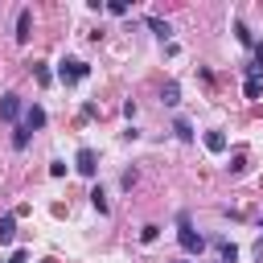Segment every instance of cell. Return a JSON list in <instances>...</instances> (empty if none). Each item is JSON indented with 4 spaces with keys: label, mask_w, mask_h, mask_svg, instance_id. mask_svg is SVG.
I'll return each mask as SVG.
<instances>
[{
    "label": "cell",
    "mask_w": 263,
    "mask_h": 263,
    "mask_svg": "<svg viewBox=\"0 0 263 263\" xmlns=\"http://www.w3.org/2000/svg\"><path fill=\"white\" fill-rule=\"evenodd\" d=\"M173 132H177V140H185V144L193 140V127H189V119H177V123H173Z\"/></svg>",
    "instance_id": "12"
},
{
    "label": "cell",
    "mask_w": 263,
    "mask_h": 263,
    "mask_svg": "<svg viewBox=\"0 0 263 263\" xmlns=\"http://www.w3.org/2000/svg\"><path fill=\"white\" fill-rule=\"evenodd\" d=\"M16 115H21V95H4V99H0V119L12 123Z\"/></svg>",
    "instance_id": "4"
},
{
    "label": "cell",
    "mask_w": 263,
    "mask_h": 263,
    "mask_svg": "<svg viewBox=\"0 0 263 263\" xmlns=\"http://www.w3.org/2000/svg\"><path fill=\"white\" fill-rule=\"evenodd\" d=\"M90 205H95V210H99V214H107V210H111V205H107V193H103V189H99V185H95V189H90Z\"/></svg>",
    "instance_id": "11"
},
{
    "label": "cell",
    "mask_w": 263,
    "mask_h": 263,
    "mask_svg": "<svg viewBox=\"0 0 263 263\" xmlns=\"http://www.w3.org/2000/svg\"><path fill=\"white\" fill-rule=\"evenodd\" d=\"M12 234H16V214H4V218H0V247H8Z\"/></svg>",
    "instance_id": "7"
},
{
    "label": "cell",
    "mask_w": 263,
    "mask_h": 263,
    "mask_svg": "<svg viewBox=\"0 0 263 263\" xmlns=\"http://www.w3.org/2000/svg\"><path fill=\"white\" fill-rule=\"evenodd\" d=\"M74 168H78L82 177H95V173H99V156H95V148H78V156H74Z\"/></svg>",
    "instance_id": "3"
},
{
    "label": "cell",
    "mask_w": 263,
    "mask_h": 263,
    "mask_svg": "<svg viewBox=\"0 0 263 263\" xmlns=\"http://www.w3.org/2000/svg\"><path fill=\"white\" fill-rule=\"evenodd\" d=\"M12 148H16V152H21V148H29V127H25V123L12 132Z\"/></svg>",
    "instance_id": "13"
},
{
    "label": "cell",
    "mask_w": 263,
    "mask_h": 263,
    "mask_svg": "<svg viewBox=\"0 0 263 263\" xmlns=\"http://www.w3.org/2000/svg\"><path fill=\"white\" fill-rule=\"evenodd\" d=\"M8 263H25V251H12V255H8Z\"/></svg>",
    "instance_id": "20"
},
{
    "label": "cell",
    "mask_w": 263,
    "mask_h": 263,
    "mask_svg": "<svg viewBox=\"0 0 263 263\" xmlns=\"http://www.w3.org/2000/svg\"><path fill=\"white\" fill-rule=\"evenodd\" d=\"M177 226H181V230H177V242H181V251H185V255H201V251H205V238L193 230L189 214H181V218H177Z\"/></svg>",
    "instance_id": "1"
},
{
    "label": "cell",
    "mask_w": 263,
    "mask_h": 263,
    "mask_svg": "<svg viewBox=\"0 0 263 263\" xmlns=\"http://www.w3.org/2000/svg\"><path fill=\"white\" fill-rule=\"evenodd\" d=\"M148 29H152V33H156V37H168V25H164V21H160V16H148Z\"/></svg>",
    "instance_id": "16"
},
{
    "label": "cell",
    "mask_w": 263,
    "mask_h": 263,
    "mask_svg": "<svg viewBox=\"0 0 263 263\" xmlns=\"http://www.w3.org/2000/svg\"><path fill=\"white\" fill-rule=\"evenodd\" d=\"M86 74H90V66L78 62V58H62V62H58V82H66V86H74V82L86 78Z\"/></svg>",
    "instance_id": "2"
},
{
    "label": "cell",
    "mask_w": 263,
    "mask_h": 263,
    "mask_svg": "<svg viewBox=\"0 0 263 263\" xmlns=\"http://www.w3.org/2000/svg\"><path fill=\"white\" fill-rule=\"evenodd\" d=\"M156 234H160V226H144V230H140V238H144V242H156Z\"/></svg>",
    "instance_id": "18"
},
{
    "label": "cell",
    "mask_w": 263,
    "mask_h": 263,
    "mask_svg": "<svg viewBox=\"0 0 263 263\" xmlns=\"http://www.w3.org/2000/svg\"><path fill=\"white\" fill-rule=\"evenodd\" d=\"M25 127H29V132H37V127H45V107H37V103H33V107L25 111Z\"/></svg>",
    "instance_id": "6"
},
{
    "label": "cell",
    "mask_w": 263,
    "mask_h": 263,
    "mask_svg": "<svg viewBox=\"0 0 263 263\" xmlns=\"http://www.w3.org/2000/svg\"><path fill=\"white\" fill-rule=\"evenodd\" d=\"M33 78H37L41 86H49V82H53V74H49V70L41 66V62H33Z\"/></svg>",
    "instance_id": "15"
},
{
    "label": "cell",
    "mask_w": 263,
    "mask_h": 263,
    "mask_svg": "<svg viewBox=\"0 0 263 263\" xmlns=\"http://www.w3.org/2000/svg\"><path fill=\"white\" fill-rule=\"evenodd\" d=\"M218 255H222V263H234V259H238V247L226 242V238H218Z\"/></svg>",
    "instance_id": "10"
},
{
    "label": "cell",
    "mask_w": 263,
    "mask_h": 263,
    "mask_svg": "<svg viewBox=\"0 0 263 263\" xmlns=\"http://www.w3.org/2000/svg\"><path fill=\"white\" fill-rule=\"evenodd\" d=\"M263 95V82L259 78H247V99H259Z\"/></svg>",
    "instance_id": "17"
},
{
    "label": "cell",
    "mask_w": 263,
    "mask_h": 263,
    "mask_svg": "<svg viewBox=\"0 0 263 263\" xmlns=\"http://www.w3.org/2000/svg\"><path fill=\"white\" fill-rule=\"evenodd\" d=\"M107 12H115V16H123V12H127V4H123V0H111V4H107Z\"/></svg>",
    "instance_id": "19"
},
{
    "label": "cell",
    "mask_w": 263,
    "mask_h": 263,
    "mask_svg": "<svg viewBox=\"0 0 263 263\" xmlns=\"http://www.w3.org/2000/svg\"><path fill=\"white\" fill-rule=\"evenodd\" d=\"M160 99H164L168 107H177V103H181V86H177V82H164V90H160Z\"/></svg>",
    "instance_id": "9"
},
{
    "label": "cell",
    "mask_w": 263,
    "mask_h": 263,
    "mask_svg": "<svg viewBox=\"0 0 263 263\" xmlns=\"http://www.w3.org/2000/svg\"><path fill=\"white\" fill-rule=\"evenodd\" d=\"M29 29H33V12L21 8V12H16V41H21V45L29 41Z\"/></svg>",
    "instance_id": "5"
},
{
    "label": "cell",
    "mask_w": 263,
    "mask_h": 263,
    "mask_svg": "<svg viewBox=\"0 0 263 263\" xmlns=\"http://www.w3.org/2000/svg\"><path fill=\"white\" fill-rule=\"evenodd\" d=\"M234 37H238L242 45H255V37H251V29H247L242 21H234Z\"/></svg>",
    "instance_id": "14"
},
{
    "label": "cell",
    "mask_w": 263,
    "mask_h": 263,
    "mask_svg": "<svg viewBox=\"0 0 263 263\" xmlns=\"http://www.w3.org/2000/svg\"><path fill=\"white\" fill-rule=\"evenodd\" d=\"M201 140H205V148H210V152H226V136H222V132H205Z\"/></svg>",
    "instance_id": "8"
}]
</instances>
